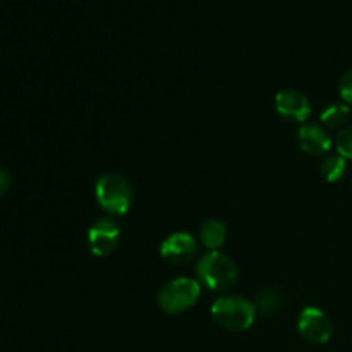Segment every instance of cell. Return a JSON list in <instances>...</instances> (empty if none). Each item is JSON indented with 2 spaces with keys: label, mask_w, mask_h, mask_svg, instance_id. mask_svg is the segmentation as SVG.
Here are the masks:
<instances>
[{
  "label": "cell",
  "mask_w": 352,
  "mask_h": 352,
  "mask_svg": "<svg viewBox=\"0 0 352 352\" xmlns=\"http://www.w3.org/2000/svg\"><path fill=\"white\" fill-rule=\"evenodd\" d=\"M199 284L208 287L210 291L226 292L236 285L239 278V268L236 261L220 251H210L203 254L196 263Z\"/></svg>",
  "instance_id": "6da1fadb"
},
{
  "label": "cell",
  "mask_w": 352,
  "mask_h": 352,
  "mask_svg": "<svg viewBox=\"0 0 352 352\" xmlns=\"http://www.w3.org/2000/svg\"><path fill=\"white\" fill-rule=\"evenodd\" d=\"M212 316L222 329L230 332H243L253 325L256 309L253 302L241 296H223L213 302Z\"/></svg>",
  "instance_id": "7a4b0ae2"
},
{
  "label": "cell",
  "mask_w": 352,
  "mask_h": 352,
  "mask_svg": "<svg viewBox=\"0 0 352 352\" xmlns=\"http://www.w3.org/2000/svg\"><path fill=\"white\" fill-rule=\"evenodd\" d=\"M96 201L110 215H124L133 205V188L119 174H103L95 186Z\"/></svg>",
  "instance_id": "3957f363"
},
{
  "label": "cell",
  "mask_w": 352,
  "mask_h": 352,
  "mask_svg": "<svg viewBox=\"0 0 352 352\" xmlns=\"http://www.w3.org/2000/svg\"><path fill=\"white\" fill-rule=\"evenodd\" d=\"M199 296H201V284L195 278L181 277L167 282L158 291L157 301L162 311L168 315H179L195 306Z\"/></svg>",
  "instance_id": "277c9868"
},
{
  "label": "cell",
  "mask_w": 352,
  "mask_h": 352,
  "mask_svg": "<svg viewBox=\"0 0 352 352\" xmlns=\"http://www.w3.org/2000/svg\"><path fill=\"white\" fill-rule=\"evenodd\" d=\"M298 330L313 344H327L332 337V322L320 308H305L298 318Z\"/></svg>",
  "instance_id": "5b68a950"
},
{
  "label": "cell",
  "mask_w": 352,
  "mask_h": 352,
  "mask_svg": "<svg viewBox=\"0 0 352 352\" xmlns=\"http://www.w3.org/2000/svg\"><path fill=\"white\" fill-rule=\"evenodd\" d=\"M120 229L117 222L110 219H100L89 227L88 246L95 256H109L119 246Z\"/></svg>",
  "instance_id": "8992f818"
},
{
  "label": "cell",
  "mask_w": 352,
  "mask_h": 352,
  "mask_svg": "<svg viewBox=\"0 0 352 352\" xmlns=\"http://www.w3.org/2000/svg\"><path fill=\"white\" fill-rule=\"evenodd\" d=\"M198 253V243L191 234L174 232L162 243L160 254L172 265L189 263Z\"/></svg>",
  "instance_id": "52a82bcc"
},
{
  "label": "cell",
  "mask_w": 352,
  "mask_h": 352,
  "mask_svg": "<svg viewBox=\"0 0 352 352\" xmlns=\"http://www.w3.org/2000/svg\"><path fill=\"white\" fill-rule=\"evenodd\" d=\"M275 109L285 119L294 122H306L311 116V103L308 96L298 89H282L275 96Z\"/></svg>",
  "instance_id": "ba28073f"
},
{
  "label": "cell",
  "mask_w": 352,
  "mask_h": 352,
  "mask_svg": "<svg viewBox=\"0 0 352 352\" xmlns=\"http://www.w3.org/2000/svg\"><path fill=\"white\" fill-rule=\"evenodd\" d=\"M298 143L305 153L313 155V157H320V155H327L332 148V140H330L327 129L316 124H305L301 129L298 131Z\"/></svg>",
  "instance_id": "9c48e42d"
},
{
  "label": "cell",
  "mask_w": 352,
  "mask_h": 352,
  "mask_svg": "<svg viewBox=\"0 0 352 352\" xmlns=\"http://www.w3.org/2000/svg\"><path fill=\"white\" fill-rule=\"evenodd\" d=\"M199 239L210 251H219L227 239V227L220 220L210 219L199 229Z\"/></svg>",
  "instance_id": "30bf717a"
},
{
  "label": "cell",
  "mask_w": 352,
  "mask_h": 352,
  "mask_svg": "<svg viewBox=\"0 0 352 352\" xmlns=\"http://www.w3.org/2000/svg\"><path fill=\"white\" fill-rule=\"evenodd\" d=\"M282 302H284V298L277 289H265V291L258 292L253 305L256 309V315L267 318V316H274L280 311Z\"/></svg>",
  "instance_id": "8fae6325"
},
{
  "label": "cell",
  "mask_w": 352,
  "mask_h": 352,
  "mask_svg": "<svg viewBox=\"0 0 352 352\" xmlns=\"http://www.w3.org/2000/svg\"><path fill=\"white\" fill-rule=\"evenodd\" d=\"M351 117V109L346 103H332L327 107L320 116V120L325 124L330 129H339V127H346L347 120Z\"/></svg>",
  "instance_id": "7c38bea8"
},
{
  "label": "cell",
  "mask_w": 352,
  "mask_h": 352,
  "mask_svg": "<svg viewBox=\"0 0 352 352\" xmlns=\"http://www.w3.org/2000/svg\"><path fill=\"white\" fill-rule=\"evenodd\" d=\"M346 158L340 157L339 153L329 155V157L322 162V165H320V172H322L323 179H325L327 182L340 181V179L344 177V174H346Z\"/></svg>",
  "instance_id": "4fadbf2b"
},
{
  "label": "cell",
  "mask_w": 352,
  "mask_h": 352,
  "mask_svg": "<svg viewBox=\"0 0 352 352\" xmlns=\"http://www.w3.org/2000/svg\"><path fill=\"white\" fill-rule=\"evenodd\" d=\"M336 148H337V151H339L340 157H344L346 160L347 158H351L352 160V124L342 127V129H340V133L337 134Z\"/></svg>",
  "instance_id": "5bb4252c"
},
{
  "label": "cell",
  "mask_w": 352,
  "mask_h": 352,
  "mask_svg": "<svg viewBox=\"0 0 352 352\" xmlns=\"http://www.w3.org/2000/svg\"><path fill=\"white\" fill-rule=\"evenodd\" d=\"M339 93L346 103H352V69L344 72L339 81Z\"/></svg>",
  "instance_id": "9a60e30c"
},
{
  "label": "cell",
  "mask_w": 352,
  "mask_h": 352,
  "mask_svg": "<svg viewBox=\"0 0 352 352\" xmlns=\"http://www.w3.org/2000/svg\"><path fill=\"white\" fill-rule=\"evenodd\" d=\"M9 188H10L9 174H7L3 168H0V198H2L7 191H9Z\"/></svg>",
  "instance_id": "2e32d148"
}]
</instances>
